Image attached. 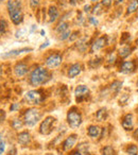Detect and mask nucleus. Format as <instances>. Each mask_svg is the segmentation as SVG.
<instances>
[{
    "mask_svg": "<svg viewBox=\"0 0 138 155\" xmlns=\"http://www.w3.org/2000/svg\"><path fill=\"white\" fill-rule=\"evenodd\" d=\"M7 9L12 22L16 26H19L24 20L20 1L19 0H9L7 3Z\"/></svg>",
    "mask_w": 138,
    "mask_h": 155,
    "instance_id": "nucleus-1",
    "label": "nucleus"
},
{
    "mask_svg": "<svg viewBox=\"0 0 138 155\" xmlns=\"http://www.w3.org/2000/svg\"><path fill=\"white\" fill-rule=\"evenodd\" d=\"M50 79V73L47 69L37 67L30 74V84L32 86H39Z\"/></svg>",
    "mask_w": 138,
    "mask_h": 155,
    "instance_id": "nucleus-2",
    "label": "nucleus"
},
{
    "mask_svg": "<svg viewBox=\"0 0 138 155\" xmlns=\"http://www.w3.org/2000/svg\"><path fill=\"white\" fill-rule=\"evenodd\" d=\"M41 114L36 108H29L24 115V123L28 127H34L41 120Z\"/></svg>",
    "mask_w": 138,
    "mask_h": 155,
    "instance_id": "nucleus-3",
    "label": "nucleus"
},
{
    "mask_svg": "<svg viewBox=\"0 0 138 155\" xmlns=\"http://www.w3.org/2000/svg\"><path fill=\"white\" fill-rule=\"evenodd\" d=\"M67 121H68V124L70 125V127L77 129L82 123V116H81V114L78 110L72 108L67 114Z\"/></svg>",
    "mask_w": 138,
    "mask_h": 155,
    "instance_id": "nucleus-4",
    "label": "nucleus"
},
{
    "mask_svg": "<svg viewBox=\"0 0 138 155\" xmlns=\"http://www.w3.org/2000/svg\"><path fill=\"white\" fill-rule=\"evenodd\" d=\"M25 100L28 102V104L37 105V104H41V102L44 100V97L39 91H30L26 93Z\"/></svg>",
    "mask_w": 138,
    "mask_h": 155,
    "instance_id": "nucleus-5",
    "label": "nucleus"
},
{
    "mask_svg": "<svg viewBox=\"0 0 138 155\" xmlns=\"http://www.w3.org/2000/svg\"><path fill=\"white\" fill-rule=\"evenodd\" d=\"M54 121H55V119H54L53 117H51V116L47 117V118L41 122V127H39V132H41V134H43V135H48V134L51 133Z\"/></svg>",
    "mask_w": 138,
    "mask_h": 155,
    "instance_id": "nucleus-6",
    "label": "nucleus"
},
{
    "mask_svg": "<svg viewBox=\"0 0 138 155\" xmlns=\"http://www.w3.org/2000/svg\"><path fill=\"white\" fill-rule=\"evenodd\" d=\"M74 95H76L77 101L82 102L89 96V88L85 85H79L74 91Z\"/></svg>",
    "mask_w": 138,
    "mask_h": 155,
    "instance_id": "nucleus-7",
    "label": "nucleus"
},
{
    "mask_svg": "<svg viewBox=\"0 0 138 155\" xmlns=\"http://www.w3.org/2000/svg\"><path fill=\"white\" fill-rule=\"evenodd\" d=\"M62 63V55L58 53H52L46 58V65L50 68L58 67Z\"/></svg>",
    "mask_w": 138,
    "mask_h": 155,
    "instance_id": "nucleus-8",
    "label": "nucleus"
},
{
    "mask_svg": "<svg viewBox=\"0 0 138 155\" xmlns=\"http://www.w3.org/2000/svg\"><path fill=\"white\" fill-rule=\"evenodd\" d=\"M32 48H21V49H15V50H11L9 52H5V53L1 54V58H13V56H17L19 54L26 53V52H30L32 51Z\"/></svg>",
    "mask_w": 138,
    "mask_h": 155,
    "instance_id": "nucleus-9",
    "label": "nucleus"
},
{
    "mask_svg": "<svg viewBox=\"0 0 138 155\" xmlns=\"http://www.w3.org/2000/svg\"><path fill=\"white\" fill-rule=\"evenodd\" d=\"M77 142V135L72 134V135L68 136V137L65 139V141L63 142V150L64 151H69L74 148V146Z\"/></svg>",
    "mask_w": 138,
    "mask_h": 155,
    "instance_id": "nucleus-10",
    "label": "nucleus"
},
{
    "mask_svg": "<svg viewBox=\"0 0 138 155\" xmlns=\"http://www.w3.org/2000/svg\"><path fill=\"white\" fill-rule=\"evenodd\" d=\"M28 65L25 64V63L20 62L17 63L14 67V72H15L16 77H24L27 72H28Z\"/></svg>",
    "mask_w": 138,
    "mask_h": 155,
    "instance_id": "nucleus-11",
    "label": "nucleus"
},
{
    "mask_svg": "<svg viewBox=\"0 0 138 155\" xmlns=\"http://www.w3.org/2000/svg\"><path fill=\"white\" fill-rule=\"evenodd\" d=\"M81 71H82V66H81V64L76 63V64L70 66V68L68 69V73H67V74H68V78L74 79V78H76L77 75L80 74Z\"/></svg>",
    "mask_w": 138,
    "mask_h": 155,
    "instance_id": "nucleus-12",
    "label": "nucleus"
},
{
    "mask_svg": "<svg viewBox=\"0 0 138 155\" xmlns=\"http://www.w3.org/2000/svg\"><path fill=\"white\" fill-rule=\"evenodd\" d=\"M106 45V37L105 36H102V37H99L95 43L91 45V49H90V52L94 53L95 51H98V50L102 49L104 46Z\"/></svg>",
    "mask_w": 138,
    "mask_h": 155,
    "instance_id": "nucleus-13",
    "label": "nucleus"
},
{
    "mask_svg": "<svg viewBox=\"0 0 138 155\" xmlns=\"http://www.w3.org/2000/svg\"><path fill=\"white\" fill-rule=\"evenodd\" d=\"M135 69V63L133 61H127V62H123L120 66V71L122 73H130L133 72Z\"/></svg>",
    "mask_w": 138,
    "mask_h": 155,
    "instance_id": "nucleus-14",
    "label": "nucleus"
},
{
    "mask_svg": "<svg viewBox=\"0 0 138 155\" xmlns=\"http://www.w3.org/2000/svg\"><path fill=\"white\" fill-rule=\"evenodd\" d=\"M17 140H18V142H19L20 144H22V146H26V144H28L29 142H30V140H31L30 134H29L28 132H21V133L18 134Z\"/></svg>",
    "mask_w": 138,
    "mask_h": 155,
    "instance_id": "nucleus-15",
    "label": "nucleus"
},
{
    "mask_svg": "<svg viewBox=\"0 0 138 155\" xmlns=\"http://www.w3.org/2000/svg\"><path fill=\"white\" fill-rule=\"evenodd\" d=\"M122 127L124 130L129 131V130H132L133 127V115L132 114H127L126 116L124 117L122 121Z\"/></svg>",
    "mask_w": 138,
    "mask_h": 155,
    "instance_id": "nucleus-16",
    "label": "nucleus"
},
{
    "mask_svg": "<svg viewBox=\"0 0 138 155\" xmlns=\"http://www.w3.org/2000/svg\"><path fill=\"white\" fill-rule=\"evenodd\" d=\"M87 134H88L89 137L97 138L101 134V129L99 127H97V125H90L88 127V130H87Z\"/></svg>",
    "mask_w": 138,
    "mask_h": 155,
    "instance_id": "nucleus-17",
    "label": "nucleus"
},
{
    "mask_svg": "<svg viewBox=\"0 0 138 155\" xmlns=\"http://www.w3.org/2000/svg\"><path fill=\"white\" fill-rule=\"evenodd\" d=\"M48 14H49L50 17V21H55L58 17V11L55 7H50L49 10H48Z\"/></svg>",
    "mask_w": 138,
    "mask_h": 155,
    "instance_id": "nucleus-18",
    "label": "nucleus"
},
{
    "mask_svg": "<svg viewBox=\"0 0 138 155\" xmlns=\"http://www.w3.org/2000/svg\"><path fill=\"white\" fill-rule=\"evenodd\" d=\"M96 117H97L98 121L105 120L107 118V110H106V108H100L97 112V114H96Z\"/></svg>",
    "mask_w": 138,
    "mask_h": 155,
    "instance_id": "nucleus-19",
    "label": "nucleus"
},
{
    "mask_svg": "<svg viewBox=\"0 0 138 155\" xmlns=\"http://www.w3.org/2000/svg\"><path fill=\"white\" fill-rule=\"evenodd\" d=\"M138 10V0H132L127 7V14H132Z\"/></svg>",
    "mask_w": 138,
    "mask_h": 155,
    "instance_id": "nucleus-20",
    "label": "nucleus"
},
{
    "mask_svg": "<svg viewBox=\"0 0 138 155\" xmlns=\"http://www.w3.org/2000/svg\"><path fill=\"white\" fill-rule=\"evenodd\" d=\"M131 51H132V49L130 47H123L119 50V55H120V58H126L127 55H130Z\"/></svg>",
    "mask_w": 138,
    "mask_h": 155,
    "instance_id": "nucleus-21",
    "label": "nucleus"
},
{
    "mask_svg": "<svg viewBox=\"0 0 138 155\" xmlns=\"http://www.w3.org/2000/svg\"><path fill=\"white\" fill-rule=\"evenodd\" d=\"M101 153L102 155H115V150L113 149V147L106 146L101 150Z\"/></svg>",
    "mask_w": 138,
    "mask_h": 155,
    "instance_id": "nucleus-22",
    "label": "nucleus"
},
{
    "mask_svg": "<svg viewBox=\"0 0 138 155\" xmlns=\"http://www.w3.org/2000/svg\"><path fill=\"white\" fill-rule=\"evenodd\" d=\"M126 153L129 155H137L138 153V148L135 144H130L126 148Z\"/></svg>",
    "mask_w": 138,
    "mask_h": 155,
    "instance_id": "nucleus-23",
    "label": "nucleus"
},
{
    "mask_svg": "<svg viewBox=\"0 0 138 155\" xmlns=\"http://www.w3.org/2000/svg\"><path fill=\"white\" fill-rule=\"evenodd\" d=\"M121 86H122V83L119 82V81H115L114 83L112 84V86H110V88H112V91H114V93H119V91L121 89Z\"/></svg>",
    "mask_w": 138,
    "mask_h": 155,
    "instance_id": "nucleus-24",
    "label": "nucleus"
},
{
    "mask_svg": "<svg viewBox=\"0 0 138 155\" xmlns=\"http://www.w3.org/2000/svg\"><path fill=\"white\" fill-rule=\"evenodd\" d=\"M22 125H24V123H22V121L19 120V119H14V120L12 121V127H13L14 130L21 129Z\"/></svg>",
    "mask_w": 138,
    "mask_h": 155,
    "instance_id": "nucleus-25",
    "label": "nucleus"
},
{
    "mask_svg": "<svg viewBox=\"0 0 138 155\" xmlns=\"http://www.w3.org/2000/svg\"><path fill=\"white\" fill-rule=\"evenodd\" d=\"M68 26H69V25L67 24V22H62V24L58 26V28H56V31H58L60 34H62L63 32H65V31L68 30Z\"/></svg>",
    "mask_w": 138,
    "mask_h": 155,
    "instance_id": "nucleus-26",
    "label": "nucleus"
},
{
    "mask_svg": "<svg viewBox=\"0 0 138 155\" xmlns=\"http://www.w3.org/2000/svg\"><path fill=\"white\" fill-rule=\"evenodd\" d=\"M5 150V141L3 139V136L0 134V155H2Z\"/></svg>",
    "mask_w": 138,
    "mask_h": 155,
    "instance_id": "nucleus-27",
    "label": "nucleus"
},
{
    "mask_svg": "<svg viewBox=\"0 0 138 155\" xmlns=\"http://www.w3.org/2000/svg\"><path fill=\"white\" fill-rule=\"evenodd\" d=\"M0 28H1V30L3 31V33L7 32L8 30V22L5 19H3V18H1L0 19Z\"/></svg>",
    "mask_w": 138,
    "mask_h": 155,
    "instance_id": "nucleus-28",
    "label": "nucleus"
},
{
    "mask_svg": "<svg viewBox=\"0 0 138 155\" xmlns=\"http://www.w3.org/2000/svg\"><path fill=\"white\" fill-rule=\"evenodd\" d=\"M100 63H101V58H95V60L90 61V63H89V65H90L91 68H95V67H98V66H99Z\"/></svg>",
    "mask_w": 138,
    "mask_h": 155,
    "instance_id": "nucleus-29",
    "label": "nucleus"
},
{
    "mask_svg": "<svg viewBox=\"0 0 138 155\" xmlns=\"http://www.w3.org/2000/svg\"><path fill=\"white\" fill-rule=\"evenodd\" d=\"M69 35H70V31L67 30V31H65V32H63L62 34H61V37H60V38L62 39V41H65L66 38H68Z\"/></svg>",
    "mask_w": 138,
    "mask_h": 155,
    "instance_id": "nucleus-30",
    "label": "nucleus"
},
{
    "mask_svg": "<svg viewBox=\"0 0 138 155\" xmlns=\"http://www.w3.org/2000/svg\"><path fill=\"white\" fill-rule=\"evenodd\" d=\"M19 108H20V105L18 103H13L10 106V110H11V112H16V110H18Z\"/></svg>",
    "mask_w": 138,
    "mask_h": 155,
    "instance_id": "nucleus-31",
    "label": "nucleus"
},
{
    "mask_svg": "<svg viewBox=\"0 0 138 155\" xmlns=\"http://www.w3.org/2000/svg\"><path fill=\"white\" fill-rule=\"evenodd\" d=\"M39 5V0H30V5L32 9H36Z\"/></svg>",
    "mask_w": 138,
    "mask_h": 155,
    "instance_id": "nucleus-32",
    "label": "nucleus"
},
{
    "mask_svg": "<svg viewBox=\"0 0 138 155\" xmlns=\"http://www.w3.org/2000/svg\"><path fill=\"white\" fill-rule=\"evenodd\" d=\"M110 5H112V0H102V7L110 8Z\"/></svg>",
    "mask_w": 138,
    "mask_h": 155,
    "instance_id": "nucleus-33",
    "label": "nucleus"
},
{
    "mask_svg": "<svg viewBox=\"0 0 138 155\" xmlns=\"http://www.w3.org/2000/svg\"><path fill=\"white\" fill-rule=\"evenodd\" d=\"M5 119V112L3 110H0V123H2Z\"/></svg>",
    "mask_w": 138,
    "mask_h": 155,
    "instance_id": "nucleus-34",
    "label": "nucleus"
},
{
    "mask_svg": "<svg viewBox=\"0 0 138 155\" xmlns=\"http://www.w3.org/2000/svg\"><path fill=\"white\" fill-rule=\"evenodd\" d=\"M101 8H102V5H97V7L94 8V11H93V12H94L95 14H101V13H102Z\"/></svg>",
    "mask_w": 138,
    "mask_h": 155,
    "instance_id": "nucleus-35",
    "label": "nucleus"
},
{
    "mask_svg": "<svg viewBox=\"0 0 138 155\" xmlns=\"http://www.w3.org/2000/svg\"><path fill=\"white\" fill-rule=\"evenodd\" d=\"M126 39H131V36H130V35L127 34V33H124V34L122 35V39H121V44H124Z\"/></svg>",
    "mask_w": 138,
    "mask_h": 155,
    "instance_id": "nucleus-36",
    "label": "nucleus"
},
{
    "mask_svg": "<svg viewBox=\"0 0 138 155\" xmlns=\"http://www.w3.org/2000/svg\"><path fill=\"white\" fill-rule=\"evenodd\" d=\"M115 60H116V56H115V54H110V58H108V63H114L115 62Z\"/></svg>",
    "mask_w": 138,
    "mask_h": 155,
    "instance_id": "nucleus-37",
    "label": "nucleus"
},
{
    "mask_svg": "<svg viewBox=\"0 0 138 155\" xmlns=\"http://www.w3.org/2000/svg\"><path fill=\"white\" fill-rule=\"evenodd\" d=\"M89 21H90L94 26H97V25H98V20L95 19V17H89Z\"/></svg>",
    "mask_w": 138,
    "mask_h": 155,
    "instance_id": "nucleus-38",
    "label": "nucleus"
},
{
    "mask_svg": "<svg viewBox=\"0 0 138 155\" xmlns=\"http://www.w3.org/2000/svg\"><path fill=\"white\" fill-rule=\"evenodd\" d=\"M133 137L135 138L136 140H138V129H136L135 131H134V133H133Z\"/></svg>",
    "mask_w": 138,
    "mask_h": 155,
    "instance_id": "nucleus-39",
    "label": "nucleus"
},
{
    "mask_svg": "<svg viewBox=\"0 0 138 155\" xmlns=\"http://www.w3.org/2000/svg\"><path fill=\"white\" fill-rule=\"evenodd\" d=\"M84 12L89 13V12H90V5H85V7H84Z\"/></svg>",
    "mask_w": 138,
    "mask_h": 155,
    "instance_id": "nucleus-40",
    "label": "nucleus"
},
{
    "mask_svg": "<svg viewBox=\"0 0 138 155\" xmlns=\"http://www.w3.org/2000/svg\"><path fill=\"white\" fill-rule=\"evenodd\" d=\"M78 34H79V32H74V36L69 37V39H70V41H74V38H76V37L78 36Z\"/></svg>",
    "mask_w": 138,
    "mask_h": 155,
    "instance_id": "nucleus-41",
    "label": "nucleus"
},
{
    "mask_svg": "<svg viewBox=\"0 0 138 155\" xmlns=\"http://www.w3.org/2000/svg\"><path fill=\"white\" fill-rule=\"evenodd\" d=\"M48 45H49V41H46V43H44V45H41V49H43V48L47 47Z\"/></svg>",
    "mask_w": 138,
    "mask_h": 155,
    "instance_id": "nucleus-42",
    "label": "nucleus"
},
{
    "mask_svg": "<svg viewBox=\"0 0 138 155\" xmlns=\"http://www.w3.org/2000/svg\"><path fill=\"white\" fill-rule=\"evenodd\" d=\"M72 155H82V153H81L80 151H76V152L72 153Z\"/></svg>",
    "mask_w": 138,
    "mask_h": 155,
    "instance_id": "nucleus-43",
    "label": "nucleus"
},
{
    "mask_svg": "<svg viewBox=\"0 0 138 155\" xmlns=\"http://www.w3.org/2000/svg\"><path fill=\"white\" fill-rule=\"evenodd\" d=\"M114 1H115V3H116V5H119V3L123 2V0H114Z\"/></svg>",
    "mask_w": 138,
    "mask_h": 155,
    "instance_id": "nucleus-44",
    "label": "nucleus"
},
{
    "mask_svg": "<svg viewBox=\"0 0 138 155\" xmlns=\"http://www.w3.org/2000/svg\"><path fill=\"white\" fill-rule=\"evenodd\" d=\"M3 34H5V33H3V31L1 30V28H0V36H2Z\"/></svg>",
    "mask_w": 138,
    "mask_h": 155,
    "instance_id": "nucleus-45",
    "label": "nucleus"
},
{
    "mask_svg": "<svg viewBox=\"0 0 138 155\" xmlns=\"http://www.w3.org/2000/svg\"><path fill=\"white\" fill-rule=\"evenodd\" d=\"M90 1H93V2H98L99 0H90Z\"/></svg>",
    "mask_w": 138,
    "mask_h": 155,
    "instance_id": "nucleus-46",
    "label": "nucleus"
},
{
    "mask_svg": "<svg viewBox=\"0 0 138 155\" xmlns=\"http://www.w3.org/2000/svg\"><path fill=\"white\" fill-rule=\"evenodd\" d=\"M1 73H2V70H1V68H0V75H1Z\"/></svg>",
    "mask_w": 138,
    "mask_h": 155,
    "instance_id": "nucleus-47",
    "label": "nucleus"
},
{
    "mask_svg": "<svg viewBox=\"0 0 138 155\" xmlns=\"http://www.w3.org/2000/svg\"><path fill=\"white\" fill-rule=\"evenodd\" d=\"M137 86H138V81H137Z\"/></svg>",
    "mask_w": 138,
    "mask_h": 155,
    "instance_id": "nucleus-48",
    "label": "nucleus"
},
{
    "mask_svg": "<svg viewBox=\"0 0 138 155\" xmlns=\"http://www.w3.org/2000/svg\"><path fill=\"white\" fill-rule=\"evenodd\" d=\"M90 155H94V154H90Z\"/></svg>",
    "mask_w": 138,
    "mask_h": 155,
    "instance_id": "nucleus-49",
    "label": "nucleus"
}]
</instances>
